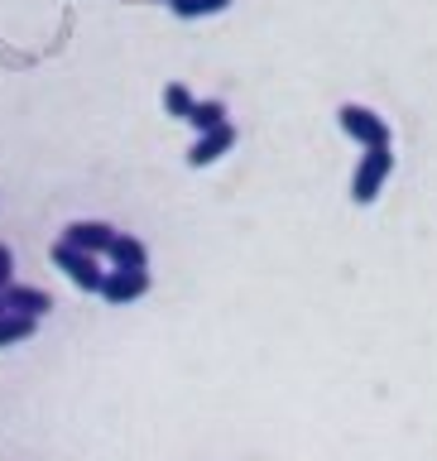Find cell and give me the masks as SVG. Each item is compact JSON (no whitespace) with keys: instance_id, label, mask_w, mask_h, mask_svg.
I'll return each mask as SVG.
<instances>
[{"instance_id":"cell-1","label":"cell","mask_w":437,"mask_h":461,"mask_svg":"<svg viewBox=\"0 0 437 461\" xmlns=\"http://www.w3.org/2000/svg\"><path fill=\"white\" fill-rule=\"evenodd\" d=\"M337 125L346 140L366 144V149H389V125L385 115H375L370 106H360V101H346V106H337Z\"/></svg>"},{"instance_id":"cell-2","label":"cell","mask_w":437,"mask_h":461,"mask_svg":"<svg viewBox=\"0 0 437 461\" xmlns=\"http://www.w3.org/2000/svg\"><path fill=\"white\" fill-rule=\"evenodd\" d=\"M389 173H395V149H366V154H360V164L351 173V202H356V207H370V202L380 197V187L389 183Z\"/></svg>"},{"instance_id":"cell-3","label":"cell","mask_w":437,"mask_h":461,"mask_svg":"<svg viewBox=\"0 0 437 461\" xmlns=\"http://www.w3.org/2000/svg\"><path fill=\"white\" fill-rule=\"evenodd\" d=\"M49 255H53V265L82 288V294H101V284H106V269L96 265V255H86V250H77V245H68L63 236L53 240V250H49Z\"/></svg>"},{"instance_id":"cell-4","label":"cell","mask_w":437,"mask_h":461,"mask_svg":"<svg viewBox=\"0 0 437 461\" xmlns=\"http://www.w3.org/2000/svg\"><path fill=\"white\" fill-rule=\"evenodd\" d=\"M144 294H150V269H106L101 298H106L111 308H125V303H135Z\"/></svg>"},{"instance_id":"cell-5","label":"cell","mask_w":437,"mask_h":461,"mask_svg":"<svg viewBox=\"0 0 437 461\" xmlns=\"http://www.w3.org/2000/svg\"><path fill=\"white\" fill-rule=\"evenodd\" d=\"M63 240L77 245V250H86V255H106L111 240H115V226L111 221H68Z\"/></svg>"},{"instance_id":"cell-6","label":"cell","mask_w":437,"mask_h":461,"mask_svg":"<svg viewBox=\"0 0 437 461\" xmlns=\"http://www.w3.org/2000/svg\"><path fill=\"white\" fill-rule=\"evenodd\" d=\"M231 144H236V125H222V130H207V135H197L193 140V149H187V164L193 168H207V164H216L222 154H231Z\"/></svg>"},{"instance_id":"cell-7","label":"cell","mask_w":437,"mask_h":461,"mask_svg":"<svg viewBox=\"0 0 437 461\" xmlns=\"http://www.w3.org/2000/svg\"><path fill=\"white\" fill-rule=\"evenodd\" d=\"M53 308V298L34 284H10L5 288V312H24V317H43Z\"/></svg>"},{"instance_id":"cell-8","label":"cell","mask_w":437,"mask_h":461,"mask_svg":"<svg viewBox=\"0 0 437 461\" xmlns=\"http://www.w3.org/2000/svg\"><path fill=\"white\" fill-rule=\"evenodd\" d=\"M111 269H150V250H144V240L135 236H121L115 230V240H111Z\"/></svg>"},{"instance_id":"cell-9","label":"cell","mask_w":437,"mask_h":461,"mask_svg":"<svg viewBox=\"0 0 437 461\" xmlns=\"http://www.w3.org/2000/svg\"><path fill=\"white\" fill-rule=\"evenodd\" d=\"M39 331V317H24V312H0V346H20Z\"/></svg>"},{"instance_id":"cell-10","label":"cell","mask_w":437,"mask_h":461,"mask_svg":"<svg viewBox=\"0 0 437 461\" xmlns=\"http://www.w3.org/2000/svg\"><path fill=\"white\" fill-rule=\"evenodd\" d=\"M197 106V96L187 92V82H168L164 86V115H173V121H187Z\"/></svg>"},{"instance_id":"cell-11","label":"cell","mask_w":437,"mask_h":461,"mask_svg":"<svg viewBox=\"0 0 437 461\" xmlns=\"http://www.w3.org/2000/svg\"><path fill=\"white\" fill-rule=\"evenodd\" d=\"M187 125H193L197 135H207V130H222V125H226V106H222V101H197L193 115H187Z\"/></svg>"},{"instance_id":"cell-12","label":"cell","mask_w":437,"mask_h":461,"mask_svg":"<svg viewBox=\"0 0 437 461\" xmlns=\"http://www.w3.org/2000/svg\"><path fill=\"white\" fill-rule=\"evenodd\" d=\"M231 5V0H173V14H178V20H207V14H222Z\"/></svg>"},{"instance_id":"cell-13","label":"cell","mask_w":437,"mask_h":461,"mask_svg":"<svg viewBox=\"0 0 437 461\" xmlns=\"http://www.w3.org/2000/svg\"><path fill=\"white\" fill-rule=\"evenodd\" d=\"M14 284V250L10 245H0V288Z\"/></svg>"},{"instance_id":"cell-14","label":"cell","mask_w":437,"mask_h":461,"mask_svg":"<svg viewBox=\"0 0 437 461\" xmlns=\"http://www.w3.org/2000/svg\"><path fill=\"white\" fill-rule=\"evenodd\" d=\"M0 312H5V288H0Z\"/></svg>"},{"instance_id":"cell-15","label":"cell","mask_w":437,"mask_h":461,"mask_svg":"<svg viewBox=\"0 0 437 461\" xmlns=\"http://www.w3.org/2000/svg\"><path fill=\"white\" fill-rule=\"evenodd\" d=\"M164 5H173V0H164Z\"/></svg>"}]
</instances>
